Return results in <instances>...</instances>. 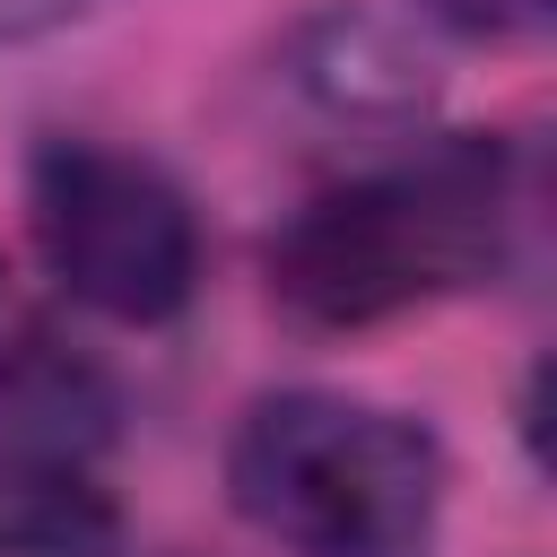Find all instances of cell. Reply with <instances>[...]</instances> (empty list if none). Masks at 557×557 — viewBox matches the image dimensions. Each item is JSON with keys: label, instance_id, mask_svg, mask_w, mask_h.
I'll return each instance as SVG.
<instances>
[{"label": "cell", "instance_id": "cell-1", "mask_svg": "<svg viewBox=\"0 0 557 557\" xmlns=\"http://www.w3.org/2000/svg\"><path fill=\"white\" fill-rule=\"evenodd\" d=\"M522 218L513 148L496 131H444L305 200L270 235V296L313 331H366L505 270Z\"/></svg>", "mask_w": 557, "mask_h": 557}, {"label": "cell", "instance_id": "cell-7", "mask_svg": "<svg viewBox=\"0 0 557 557\" xmlns=\"http://www.w3.org/2000/svg\"><path fill=\"white\" fill-rule=\"evenodd\" d=\"M444 35H470V44H540L557 0H418Z\"/></svg>", "mask_w": 557, "mask_h": 557}, {"label": "cell", "instance_id": "cell-8", "mask_svg": "<svg viewBox=\"0 0 557 557\" xmlns=\"http://www.w3.org/2000/svg\"><path fill=\"white\" fill-rule=\"evenodd\" d=\"M87 0H0V44H26V35H44V26H61V17H78Z\"/></svg>", "mask_w": 557, "mask_h": 557}, {"label": "cell", "instance_id": "cell-3", "mask_svg": "<svg viewBox=\"0 0 557 557\" xmlns=\"http://www.w3.org/2000/svg\"><path fill=\"white\" fill-rule=\"evenodd\" d=\"M26 226L52 287L104 322H174L200 287V218L183 183L104 139H44L26 165Z\"/></svg>", "mask_w": 557, "mask_h": 557}, {"label": "cell", "instance_id": "cell-2", "mask_svg": "<svg viewBox=\"0 0 557 557\" xmlns=\"http://www.w3.org/2000/svg\"><path fill=\"white\" fill-rule=\"evenodd\" d=\"M444 487L435 426L357 392H261L226 435V496L287 557H426Z\"/></svg>", "mask_w": 557, "mask_h": 557}, {"label": "cell", "instance_id": "cell-5", "mask_svg": "<svg viewBox=\"0 0 557 557\" xmlns=\"http://www.w3.org/2000/svg\"><path fill=\"white\" fill-rule=\"evenodd\" d=\"M113 435V383L96 357L61 348L44 322L17 331V348L0 357V453H35V461H87Z\"/></svg>", "mask_w": 557, "mask_h": 557}, {"label": "cell", "instance_id": "cell-6", "mask_svg": "<svg viewBox=\"0 0 557 557\" xmlns=\"http://www.w3.org/2000/svg\"><path fill=\"white\" fill-rule=\"evenodd\" d=\"M0 557H122V513L87 461L0 453Z\"/></svg>", "mask_w": 557, "mask_h": 557}, {"label": "cell", "instance_id": "cell-4", "mask_svg": "<svg viewBox=\"0 0 557 557\" xmlns=\"http://www.w3.org/2000/svg\"><path fill=\"white\" fill-rule=\"evenodd\" d=\"M296 87L339 113V122H366V131H400L426 113L435 78L418 61V44L392 26V17H366V9H322L305 35H296Z\"/></svg>", "mask_w": 557, "mask_h": 557}]
</instances>
